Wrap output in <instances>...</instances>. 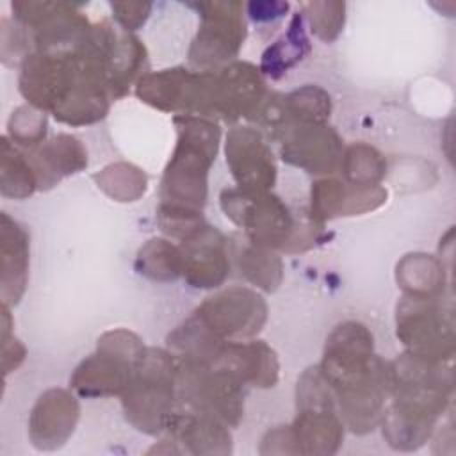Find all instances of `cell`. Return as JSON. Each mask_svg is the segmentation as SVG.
<instances>
[{
    "mask_svg": "<svg viewBox=\"0 0 456 456\" xmlns=\"http://www.w3.org/2000/svg\"><path fill=\"white\" fill-rule=\"evenodd\" d=\"M392 363V403L381 417L390 447L413 451L433 435L452 395V376L445 363L403 353Z\"/></svg>",
    "mask_w": 456,
    "mask_h": 456,
    "instance_id": "1",
    "label": "cell"
},
{
    "mask_svg": "<svg viewBox=\"0 0 456 456\" xmlns=\"http://www.w3.org/2000/svg\"><path fill=\"white\" fill-rule=\"evenodd\" d=\"M175 126L178 139L162 175L159 207L201 212L221 130L217 123L203 116H175Z\"/></svg>",
    "mask_w": 456,
    "mask_h": 456,
    "instance_id": "2",
    "label": "cell"
},
{
    "mask_svg": "<svg viewBox=\"0 0 456 456\" xmlns=\"http://www.w3.org/2000/svg\"><path fill=\"white\" fill-rule=\"evenodd\" d=\"M178 363L171 351L148 347L128 387L121 394L126 420L146 435L166 429L175 413Z\"/></svg>",
    "mask_w": 456,
    "mask_h": 456,
    "instance_id": "3",
    "label": "cell"
},
{
    "mask_svg": "<svg viewBox=\"0 0 456 456\" xmlns=\"http://www.w3.org/2000/svg\"><path fill=\"white\" fill-rule=\"evenodd\" d=\"M146 349L134 331L125 328L105 331L98 338L96 351L77 365L69 385L82 397L121 395Z\"/></svg>",
    "mask_w": 456,
    "mask_h": 456,
    "instance_id": "4",
    "label": "cell"
},
{
    "mask_svg": "<svg viewBox=\"0 0 456 456\" xmlns=\"http://www.w3.org/2000/svg\"><path fill=\"white\" fill-rule=\"evenodd\" d=\"M297 413L289 426L296 454H333L344 440L335 395L319 367L306 369L296 388Z\"/></svg>",
    "mask_w": 456,
    "mask_h": 456,
    "instance_id": "5",
    "label": "cell"
},
{
    "mask_svg": "<svg viewBox=\"0 0 456 456\" xmlns=\"http://www.w3.org/2000/svg\"><path fill=\"white\" fill-rule=\"evenodd\" d=\"M395 335L404 353L445 363L454 354V319L440 297L404 294L395 308Z\"/></svg>",
    "mask_w": 456,
    "mask_h": 456,
    "instance_id": "6",
    "label": "cell"
},
{
    "mask_svg": "<svg viewBox=\"0 0 456 456\" xmlns=\"http://www.w3.org/2000/svg\"><path fill=\"white\" fill-rule=\"evenodd\" d=\"M219 203L224 216L246 232L251 246L287 249L297 221L276 194L226 187L221 191Z\"/></svg>",
    "mask_w": 456,
    "mask_h": 456,
    "instance_id": "7",
    "label": "cell"
},
{
    "mask_svg": "<svg viewBox=\"0 0 456 456\" xmlns=\"http://www.w3.org/2000/svg\"><path fill=\"white\" fill-rule=\"evenodd\" d=\"M176 394L185 408L235 428L244 415V383L217 363L178 362Z\"/></svg>",
    "mask_w": 456,
    "mask_h": 456,
    "instance_id": "8",
    "label": "cell"
},
{
    "mask_svg": "<svg viewBox=\"0 0 456 456\" xmlns=\"http://www.w3.org/2000/svg\"><path fill=\"white\" fill-rule=\"evenodd\" d=\"M342 422L358 435L372 431L392 392V363L378 354L362 369L330 385Z\"/></svg>",
    "mask_w": 456,
    "mask_h": 456,
    "instance_id": "9",
    "label": "cell"
},
{
    "mask_svg": "<svg viewBox=\"0 0 456 456\" xmlns=\"http://www.w3.org/2000/svg\"><path fill=\"white\" fill-rule=\"evenodd\" d=\"M200 28L189 48V61L200 71H216L237 57L246 39L244 5L239 2L194 4Z\"/></svg>",
    "mask_w": 456,
    "mask_h": 456,
    "instance_id": "10",
    "label": "cell"
},
{
    "mask_svg": "<svg viewBox=\"0 0 456 456\" xmlns=\"http://www.w3.org/2000/svg\"><path fill=\"white\" fill-rule=\"evenodd\" d=\"M212 71H192L182 66L144 73L135 84L141 102L176 116L210 118Z\"/></svg>",
    "mask_w": 456,
    "mask_h": 456,
    "instance_id": "11",
    "label": "cell"
},
{
    "mask_svg": "<svg viewBox=\"0 0 456 456\" xmlns=\"http://www.w3.org/2000/svg\"><path fill=\"white\" fill-rule=\"evenodd\" d=\"M192 314L217 338L244 340L264 328L267 303L253 289L228 287L208 296Z\"/></svg>",
    "mask_w": 456,
    "mask_h": 456,
    "instance_id": "12",
    "label": "cell"
},
{
    "mask_svg": "<svg viewBox=\"0 0 456 456\" xmlns=\"http://www.w3.org/2000/svg\"><path fill=\"white\" fill-rule=\"evenodd\" d=\"M281 159L310 175L326 176L340 167L344 144L326 123H285L273 135Z\"/></svg>",
    "mask_w": 456,
    "mask_h": 456,
    "instance_id": "13",
    "label": "cell"
},
{
    "mask_svg": "<svg viewBox=\"0 0 456 456\" xmlns=\"http://www.w3.org/2000/svg\"><path fill=\"white\" fill-rule=\"evenodd\" d=\"M267 96L260 68L246 61H233L212 71L210 116L224 121L253 118Z\"/></svg>",
    "mask_w": 456,
    "mask_h": 456,
    "instance_id": "14",
    "label": "cell"
},
{
    "mask_svg": "<svg viewBox=\"0 0 456 456\" xmlns=\"http://www.w3.org/2000/svg\"><path fill=\"white\" fill-rule=\"evenodd\" d=\"M224 155L239 189L269 191L278 175L273 150L253 126H233L226 134Z\"/></svg>",
    "mask_w": 456,
    "mask_h": 456,
    "instance_id": "15",
    "label": "cell"
},
{
    "mask_svg": "<svg viewBox=\"0 0 456 456\" xmlns=\"http://www.w3.org/2000/svg\"><path fill=\"white\" fill-rule=\"evenodd\" d=\"M387 201V191L378 185H358L337 178H319L310 191V217L324 221L346 216H360L376 210Z\"/></svg>",
    "mask_w": 456,
    "mask_h": 456,
    "instance_id": "16",
    "label": "cell"
},
{
    "mask_svg": "<svg viewBox=\"0 0 456 456\" xmlns=\"http://www.w3.org/2000/svg\"><path fill=\"white\" fill-rule=\"evenodd\" d=\"M80 417L77 397L64 388L43 392L30 410L28 438L39 451H55L73 435Z\"/></svg>",
    "mask_w": 456,
    "mask_h": 456,
    "instance_id": "17",
    "label": "cell"
},
{
    "mask_svg": "<svg viewBox=\"0 0 456 456\" xmlns=\"http://www.w3.org/2000/svg\"><path fill=\"white\" fill-rule=\"evenodd\" d=\"M183 278L196 289H216L230 274V258L224 235L207 223L180 244Z\"/></svg>",
    "mask_w": 456,
    "mask_h": 456,
    "instance_id": "18",
    "label": "cell"
},
{
    "mask_svg": "<svg viewBox=\"0 0 456 456\" xmlns=\"http://www.w3.org/2000/svg\"><path fill=\"white\" fill-rule=\"evenodd\" d=\"M374 358V337L358 321L340 322L326 338L319 370L328 383H333Z\"/></svg>",
    "mask_w": 456,
    "mask_h": 456,
    "instance_id": "19",
    "label": "cell"
},
{
    "mask_svg": "<svg viewBox=\"0 0 456 456\" xmlns=\"http://www.w3.org/2000/svg\"><path fill=\"white\" fill-rule=\"evenodd\" d=\"M166 429L171 442L182 444L192 454H230L232 435L228 426L207 413L182 408L175 410Z\"/></svg>",
    "mask_w": 456,
    "mask_h": 456,
    "instance_id": "20",
    "label": "cell"
},
{
    "mask_svg": "<svg viewBox=\"0 0 456 456\" xmlns=\"http://www.w3.org/2000/svg\"><path fill=\"white\" fill-rule=\"evenodd\" d=\"M216 363L235 374L246 387L271 388L278 383V356L264 340H228Z\"/></svg>",
    "mask_w": 456,
    "mask_h": 456,
    "instance_id": "21",
    "label": "cell"
},
{
    "mask_svg": "<svg viewBox=\"0 0 456 456\" xmlns=\"http://www.w3.org/2000/svg\"><path fill=\"white\" fill-rule=\"evenodd\" d=\"M0 296L4 305H16L25 294L28 278V233L9 214L0 217Z\"/></svg>",
    "mask_w": 456,
    "mask_h": 456,
    "instance_id": "22",
    "label": "cell"
},
{
    "mask_svg": "<svg viewBox=\"0 0 456 456\" xmlns=\"http://www.w3.org/2000/svg\"><path fill=\"white\" fill-rule=\"evenodd\" d=\"M28 159L36 169L39 189H50L61 178L75 175L87 166L84 144L69 134H59L45 141Z\"/></svg>",
    "mask_w": 456,
    "mask_h": 456,
    "instance_id": "23",
    "label": "cell"
},
{
    "mask_svg": "<svg viewBox=\"0 0 456 456\" xmlns=\"http://www.w3.org/2000/svg\"><path fill=\"white\" fill-rule=\"evenodd\" d=\"M310 52V41L306 36L305 16L296 12L281 37L265 48L260 61V73L271 78L283 77L290 68L301 62Z\"/></svg>",
    "mask_w": 456,
    "mask_h": 456,
    "instance_id": "24",
    "label": "cell"
},
{
    "mask_svg": "<svg viewBox=\"0 0 456 456\" xmlns=\"http://www.w3.org/2000/svg\"><path fill=\"white\" fill-rule=\"evenodd\" d=\"M444 265L433 255L411 253L397 264V283L408 296L442 297Z\"/></svg>",
    "mask_w": 456,
    "mask_h": 456,
    "instance_id": "25",
    "label": "cell"
},
{
    "mask_svg": "<svg viewBox=\"0 0 456 456\" xmlns=\"http://www.w3.org/2000/svg\"><path fill=\"white\" fill-rule=\"evenodd\" d=\"M39 189L36 169L28 157H25L16 144L4 135L2 137V159H0V191L5 198L25 200Z\"/></svg>",
    "mask_w": 456,
    "mask_h": 456,
    "instance_id": "26",
    "label": "cell"
},
{
    "mask_svg": "<svg viewBox=\"0 0 456 456\" xmlns=\"http://www.w3.org/2000/svg\"><path fill=\"white\" fill-rule=\"evenodd\" d=\"M135 269L139 274L157 280L171 281L183 274V255L180 246L166 239H150L135 256Z\"/></svg>",
    "mask_w": 456,
    "mask_h": 456,
    "instance_id": "27",
    "label": "cell"
},
{
    "mask_svg": "<svg viewBox=\"0 0 456 456\" xmlns=\"http://www.w3.org/2000/svg\"><path fill=\"white\" fill-rule=\"evenodd\" d=\"M338 171L342 173L344 182L378 185L387 173V160L374 146L354 142L344 148Z\"/></svg>",
    "mask_w": 456,
    "mask_h": 456,
    "instance_id": "28",
    "label": "cell"
},
{
    "mask_svg": "<svg viewBox=\"0 0 456 456\" xmlns=\"http://www.w3.org/2000/svg\"><path fill=\"white\" fill-rule=\"evenodd\" d=\"M93 180L116 201H135L146 192L148 187L144 171L128 162L109 164L100 173H94Z\"/></svg>",
    "mask_w": 456,
    "mask_h": 456,
    "instance_id": "29",
    "label": "cell"
},
{
    "mask_svg": "<svg viewBox=\"0 0 456 456\" xmlns=\"http://www.w3.org/2000/svg\"><path fill=\"white\" fill-rule=\"evenodd\" d=\"M240 274L255 287L274 292L283 278V262L274 249L248 246L239 256Z\"/></svg>",
    "mask_w": 456,
    "mask_h": 456,
    "instance_id": "30",
    "label": "cell"
},
{
    "mask_svg": "<svg viewBox=\"0 0 456 456\" xmlns=\"http://www.w3.org/2000/svg\"><path fill=\"white\" fill-rule=\"evenodd\" d=\"M46 114L32 105H21L12 110L7 121V137L21 148L36 150L45 142L46 135Z\"/></svg>",
    "mask_w": 456,
    "mask_h": 456,
    "instance_id": "31",
    "label": "cell"
},
{
    "mask_svg": "<svg viewBox=\"0 0 456 456\" xmlns=\"http://www.w3.org/2000/svg\"><path fill=\"white\" fill-rule=\"evenodd\" d=\"M303 16L310 23V30L324 43H331L342 32L346 21L344 2H308L303 5Z\"/></svg>",
    "mask_w": 456,
    "mask_h": 456,
    "instance_id": "32",
    "label": "cell"
},
{
    "mask_svg": "<svg viewBox=\"0 0 456 456\" xmlns=\"http://www.w3.org/2000/svg\"><path fill=\"white\" fill-rule=\"evenodd\" d=\"M114 20L123 27L125 32L137 30L150 16L151 4L146 2H116L110 4Z\"/></svg>",
    "mask_w": 456,
    "mask_h": 456,
    "instance_id": "33",
    "label": "cell"
},
{
    "mask_svg": "<svg viewBox=\"0 0 456 456\" xmlns=\"http://www.w3.org/2000/svg\"><path fill=\"white\" fill-rule=\"evenodd\" d=\"M262 454H296L294 438L289 426H278L269 429L262 438Z\"/></svg>",
    "mask_w": 456,
    "mask_h": 456,
    "instance_id": "34",
    "label": "cell"
},
{
    "mask_svg": "<svg viewBox=\"0 0 456 456\" xmlns=\"http://www.w3.org/2000/svg\"><path fill=\"white\" fill-rule=\"evenodd\" d=\"M25 346L14 335H2V369L5 376L20 367V363L25 360Z\"/></svg>",
    "mask_w": 456,
    "mask_h": 456,
    "instance_id": "35",
    "label": "cell"
},
{
    "mask_svg": "<svg viewBox=\"0 0 456 456\" xmlns=\"http://www.w3.org/2000/svg\"><path fill=\"white\" fill-rule=\"evenodd\" d=\"M289 2H249L246 4L248 14L253 21H274L287 14Z\"/></svg>",
    "mask_w": 456,
    "mask_h": 456,
    "instance_id": "36",
    "label": "cell"
}]
</instances>
